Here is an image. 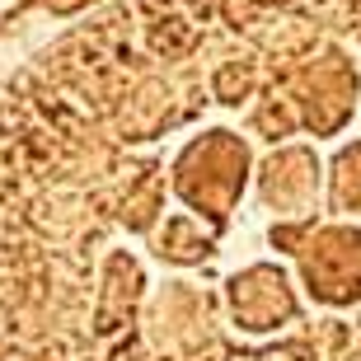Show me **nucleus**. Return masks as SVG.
Returning a JSON list of instances; mask_svg holds the SVG:
<instances>
[]
</instances>
